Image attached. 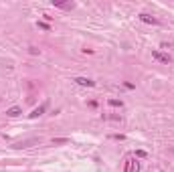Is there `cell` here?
<instances>
[{
    "instance_id": "8992f818",
    "label": "cell",
    "mask_w": 174,
    "mask_h": 172,
    "mask_svg": "<svg viewBox=\"0 0 174 172\" xmlns=\"http://www.w3.org/2000/svg\"><path fill=\"white\" fill-rule=\"evenodd\" d=\"M45 109H47V103H43V105H41V108H37V109H33V111H30V113H29V118H30V119H34V118H39V115H41V113H43V111H45Z\"/></svg>"
},
{
    "instance_id": "9c48e42d",
    "label": "cell",
    "mask_w": 174,
    "mask_h": 172,
    "mask_svg": "<svg viewBox=\"0 0 174 172\" xmlns=\"http://www.w3.org/2000/svg\"><path fill=\"white\" fill-rule=\"evenodd\" d=\"M107 103H109L111 108H121V105H124V101H121V99H109Z\"/></svg>"
},
{
    "instance_id": "ba28073f",
    "label": "cell",
    "mask_w": 174,
    "mask_h": 172,
    "mask_svg": "<svg viewBox=\"0 0 174 172\" xmlns=\"http://www.w3.org/2000/svg\"><path fill=\"white\" fill-rule=\"evenodd\" d=\"M53 4L59 6V8H73V6H75L73 2H55V0H53Z\"/></svg>"
},
{
    "instance_id": "30bf717a",
    "label": "cell",
    "mask_w": 174,
    "mask_h": 172,
    "mask_svg": "<svg viewBox=\"0 0 174 172\" xmlns=\"http://www.w3.org/2000/svg\"><path fill=\"white\" fill-rule=\"evenodd\" d=\"M67 142H69L67 138H55L53 140V144H67Z\"/></svg>"
},
{
    "instance_id": "52a82bcc",
    "label": "cell",
    "mask_w": 174,
    "mask_h": 172,
    "mask_svg": "<svg viewBox=\"0 0 174 172\" xmlns=\"http://www.w3.org/2000/svg\"><path fill=\"white\" fill-rule=\"evenodd\" d=\"M20 108H10V109H6V115H8V118H18L20 115Z\"/></svg>"
},
{
    "instance_id": "8fae6325",
    "label": "cell",
    "mask_w": 174,
    "mask_h": 172,
    "mask_svg": "<svg viewBox=\"0 0 174 172\" xmlns=\"http://www.w3.org/2000/svg\"><path fill=\"white\" fill-rule=\"evenodd\" d=\"M136 156H138V158H146V156H148V154H146L144 150H136Z\"/></svg>"
},
{
    "instance_id": "7c38bea8",
    "label": "cell",
    "mask_w": 174,
    "mask_h": 172,
    "mask_svg": "<svg viewBox=\"0 0 174 172\" xmlns=\"http://www.w3.org/2000/svg\"><path fill=\"white\" fill-rule=\"evenodd\" d=\"M39 29H43V30H49V29H51V26H49L47 22H39Z\"/></svg>"
},
{
    "instance_id": "6da1fadb",
    "label": "cell",
    "mask_w": 174,
    "mask_h": 172,
    "mask_svg": "<svg viewBox=\"0 0 174 172\" xmlns=\"http://www.w3.org/2000/svg\"><path fill=\"white\" fill-rule=\"evenodd\" d=\"M142 164L136 160V158H128L126 160V168H124V172H140Z\"/></svg>"
},
{
    "instance_id": "7a4b0ae2",
    "label": "cell",
    "mask_w": 174,
    "mask_h": 172,
    "mask_svg": "<svg viewBox=\"0 0 174 172\" xmlns=\"http://www.w3.org/2000/svg\"><path fill=\"white\" fill-rule=\"evenodd\" d=\"M140 20H142V22H146V25H160V20L154 18L152 14H148V12H142V14H140Z\"/></svg>"
},
{
    "instance_id": "5b68a950",
    "label": "cell",
    "mask_w": 174,
    "mask_h": 172,
    "mask_svg": "<svg viewBox=\"0 0 174 172\" xmlns=\"http://www.w3.org/2000/svg\"><path fill=\"white\" fill-rule=\"evenodd\" d=\"M33 144H39V138H33V140H24V142H18V144H14V148H29V146H33Z\"/></svg>"
},
{
    "instance_id": "277c9868",
    "label": "cell",
    "mask_w": 174,
    "mask_h": 172,
    "mask_svg": "<svg viewBox=\"0 0 174 172\" xmlns=\"http://www.w3.org/2000/svg\"><path fill=\"white\" fill-rule=\"evenodd\" d=\"M75 83L81 85V87H95V81H91L87 77H75Z\"/></svg>"
},
{
    "instance_id": "3957f363",
    "label": "cell",
    "mask_w": 174,
    "mask_h": 172,
    "mask_svg": "<svg viewBox=\"0 0 174 172\" xmlns=\"http://www.w3.org/2000/svg\"><path fill=\"white\" fill-rule=\"evenodd\" d=\"M152 57H154L156 61H160V63H166V65H168L170 61H172V59H170V57H168V55L160 53V51H152Z\"/></svg>"
}]
</instances>
